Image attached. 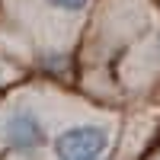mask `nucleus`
Here are the masks:
<instances>
[{"label":"nucleus","instance_id":"f257e3e1","mask_svg":"<svg viewBox=\"0 0 160 160\" xmlns=\"http://www.w3.org/2000/svg\"><path fill=\"white\" fill-rule=\"evenodd\" d=\"M48 141L45 118L32 106H10L0 115V148L10 154H32Z\"/></svg>","mask_w":160,"mask_h":160},{"label":"nucleus","instance_id":"f03ea898","mask_svg":"<svg viewBox=\"0 0 160 160\" xmlns=\"http://www.w3.org/2000/svg\"><path fill=\"white\" fill-rule=\"evenodd\" d=\"M109 125L87 122L61 131L55 138V160H106L109 154Z\"/></svg>","mask_w":160,"mask_h":160},{"label":"nucleus","instance_id":"7ed1b4c3","mask_svg":"<svg viewBox=\"0 0 160 160\" xmlns=\"http://www.w3.org/2000/svg\"><path fill=\"white\" fill-rule=\"evenodd\" d=\"M45 3H48L51 10H58V13H80L90 0H45Z\"/></svg>","mask_w":160,"mask_h":160},{"label":"nucleus","instance_id":"20e7f679","mask_svg":"<svg viewBox=\"0 0 160 160\" xmlns=\"http://www.w3.org/2000/svg\"><path fill=\"white\" fill-rule=\"evenodd\" d=\"M7 77H10V71L3 68V64H0V83H3V80H7Z\"/></svg>","mask_w":160,"mask_h":160}]
</instances>
